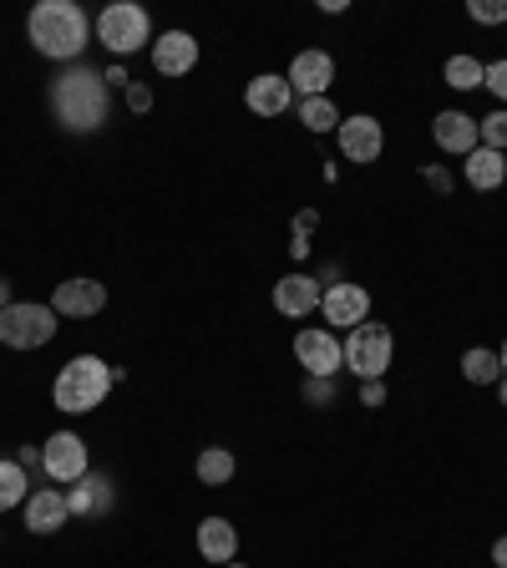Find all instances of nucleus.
Listing matches in <instances>:
<instances>
[{
    "label": "nucleus",
    "mask_w": 507,
    "mask_h": 568,
    "mask_svg": "<svg viewBox=\"0 0 507 568\" xmlns=\"http://www.w3.org/2000/svg\"><path fill=\"white\" fill-rule=\"evenodd\" d=\"M25 37L46 61H76L92 41V21L76 0H41L37 11L25 16Z\"/></svg>",
    "instance_id": "nucleus-1"
},
{
    "label": "nucleus",
    "mask_w": 507,
    "mask_h": 568,
    "mask_svg": "<svg viewBox=\"0 0 507 568\" xmlns=\"http://www.w3.org/2000/svg\"><path fill=\"white\" fill-rule=\"evenodd\" d=\"M51 112L66 133H97L112 112V86L102 82V72L76 66V72L51 82Z\"/></svg>",
    "instance_id": "nucleus-2"
},
{
    "label": "nucleus",
    "mask_w": 507,
    "mask_h": 568,
    "mask_svg": "<svg viewBox=\"0 0 507 568\" xmlns=\"http://www.w3.org/2000/svg\"><path fill=\"white\" fill-rule=\"evenodd\" d=\"M117 381L122 375L112 371L102 355H72V361L56 371V381H51V401H56V412H66V416H86L107 401V391L117 386Z\"/></svg>",
    "instance_id": "nucleus-3"
},
{
    "label": "nucleus",
    "mask_w": 507,
    "mask_h": 568,
    "mask_svg": "<svg viewBox=\"0 0 507 568\" xmlns=\"http://www.w3.org/2000/svg\"><path fill=\"white\" fill-rule=\"evenodd\" d=\"M97 41L107 47L112 61L137 56V51L153 41V21H147V11L133 6V0H112V6L97 11Z\"/></svg>",
    "instance_id": "nucleus-4"
},
{
    "label": "nucleus",
    "mask_w": 507,
    "mask_h": 568,
    "mask_svg": "<svg viewBox=\"0 0 507 568\" xmlns=\"http://www.w3.org/2000/svg\"><path fill=\"white\" fill-rule=\"evenodd\" d=\"M56 320L61 314L51 304H37V300H11L0 310V345L11 351H41L56 340Z\"/></svg>",
    "instance_id": "nucleus-5"
},
{
    "label": "nucleus",
    "mask_w": 507,
    "mask_h": 568,
    "mask_svg": "<svg viewBox=\"0 0 507 568\" xmlns=\"http://www.w3.org/2000/svg\"><path fill=\"white\" fill-rule=\"evenodd\" d=\"M340 351H345V371H355L361 381H381L391 371V355H396V340H391V326L381 320H361L351 335L340 340Z\"/></svg>",
    "instance_id": "nucleus-6"
},
{
    "label": "nucleus",
    "mask_w": 507,
    "mask_h": 568,
    "mask_svg": "<svg viewBox=\"0 0 507 568\" xmlns=\"http://www.w3.org/2000/svg\"><path fill=\"white\" fill-rule=\"evenodd\" d=\"M41 467H46V483L72 487L92 472V452L76 432H51V442H41Z\"/></svg>",
    "instance_id": "nucleus-7"
},
{
    "label": "nucleus",
    "mask_w": 507,
    "mask_h": 568,
    "mask_svg": "<svg viewBox=\"0 0 507 568\" xmlns=\"http://www.w3.org/2000/svg\"><path fill=\"white\" fill-rule=\"evenodd\" d=\"M335 143H340L345 163H381V153H386V127L375 117H365V112H355V117H340Z\"/></svg>",
    "instance_id": "nucleus-8"
},
{
    "label": "nucleus",
    "mask_w": 507,
    "mask_h": 568,
    "mask_svg": "<svg viewBox=\"0 0 507 568\" xmlns=\"http://www.w3.org/2000/svg\"><path fill=\"white\" fill-rule=\"evenodd\" d=\"M294 361L304 365V375H325V381H335V371L345 365V351H340L335 330L310 326V330L294 335Z\"/></svg>",
    "instance_id": "nucleus-9"
},
{
    "label": "nucleus",
    "mask_w": 507,
    "mask_h": 568,
    "mask_svg": "<svg viewBox=\"0 0 507 568\" xmlns=\"http://www.w3.org/2000/svg\"><path fill=\"white\" fill-rule=\"evenodd\" d=\"M284 82H290L294 97H330V82H335V56L320 47L300 51V56L290 61V72H284Z\"/></svg>",
    "instance_id": "nucleus-10"
},
{
    "label": "nucleus",
    "mask_w": 507,
    "mask_h": 568,
    "mask_svg": "<svg viewBox=\"0 0 507 568\" xmlns=\"http://www.w3.org/2000/svg\"><path fill=\"white\" fill-rule=\"evenodd\" d=\"M51 310L66 314V320H92V314L107 310V285L102 279H61L51 290Z\"/></svg>",
    "instance_id": "nucleus-11"
},
{
    "label": "nucleus",
    "mask_w": 507,
    "mask_h": 568,
    "mask_svg": "<svg viewBox=\"0 0 507 568\" xmlns=\"http://www.w3.org/2000/svg\"><path fill=\"white\" fill-rule=\"evenodd\" d=\"M25 528L37 533V538H51V533L66 528V518H72V508H66V493L61 487H37V493L25 497V508H21Z\"/></svg>",
    "instance_id": "nucleus-12"
},
{
    "label": "nucleus",
    "mask_w": 507,
    "mask_h": 568,
    "mask_svg": "<svg viewBox=\"0 0 507 568\" xmlns=\"http://www.w3.org/2000/svg\"><path fill=\"white\" fill-rule=\"evenodd\" d=\"M320 314H325V326H335V330H355L365 314H371V295H365L361 285H325Z\"/></svg>",
    "instance_id": "nucleus-13"
},
{
    "label": "nucleus",
    "mask_w": 507,
    "mask_h": 568,
    "mask_svg": "<svg viewBox=\"0 0 507 568\" xmlns=\"http://www.w3.org/2000/svg\"><path fill=\"white\" fill-rule=\"evenodd\" d=\"M320 300H325V285L314 275H284L275 285V310L290 314V320H304V314L320 310Z\"/></svg>",
    "instance_id": "nucleus-14"
},
{
    "label": "nucleus",
    "mask_w": 507,
    "mask_h": 568,
    "mask_svg": "<svg viewBox=\"0 0 507 568\" xmlns=\"http://www.w3.org/2000/svg\"><path fill=\"white\" fill-rule=\"evenodd\" d=\"M198 66V41L188 31H163L153 41V72L157 76H188Z\"/></svg>",
    "instance_id": "nucleus-15"
},
{
    "label": "nucleus",
    "mask_w": 507,
    "mask_h": 568,
    "mask_svg": "<svg viewBox=\"0 0 507 568\" xmlns=\"http://www.w3.org/2000/svg\"><path fill=\"white\" fill-rule=\"evenodd\" d=\"M432 137H436V147L442 153H452V157H467V153H477V117H467V112H457V107H447V112H436L432 117Z\"/></svg>",
    "instance_id": "nucleus-16"
},
{
    "label": "nucleus",
    "mask_w": 507,
    "mask_h": 568,
    "mask_svg": "<svg viewBox=\"0 0 507 568\" xmlns=\"http://www.w3.org/2000/svg\"><path fill=\"white\" fill-rule=\"evenodd\" d=\"M290 102H294L290 82H284V76H275V72L254 76V82L244 86V107H249L254 117H284V112H290Z\"/></svg>",
    "instance_id": "nucleus-17"
},
{
    "label": "nucleus",
    "mask_w": 507,
    "mask_h": 568,
    "mask_svg": "<svg viewBox=\"0 0 507 568\" xmlns=\"http://www.w3.org/2000/svg\"><path fill=\"white\" fill-rule=\"evenodd\" d=\"M112 503H117V493H112V483L102 477V472H86L82 483L66 487V508H72V518H92V513H112Z\"/></svg>",
    "instance_id": "nucleus-18"
},
{
    "label": "nucleus",
    "mask_w": 507,
    "mask_h": 568,
    "mask_svg": "<svg viewBox=\"0 0 507 568\" xmlns=\"http://www.w3.org/2000/svg\"><path fill=\"white\" fill-rule=\"evenodd\" d=\"M198 554L208 558V564H234V554H239V533H234L229 518H204L198 523Z\"/></svg>",
    "instance_id": "nucleus-19"
},
{
    "label": "nucleus",
    "mask_w": 507,
    "mask_h": 568,
    "mask_svg": "<svg viewBox=\"0 0 507 568\" xmlns=\"http://www.w3.org/2000/svg\"><path fill=\"white\" fill-rule=\"evenodd\" d=\"M462 173H467V183L477 188V194H493V188H503L507 183V153L477 147V153L462 157Z\"/></svg>",
    "instance_id": "nucleus-20"
},
{
    "label": "nucleus",
    "mask_w": 507,
    "mask_h": 568,
    "mask_svg": "<svg viewBox=\"0 0 507 568\" xmlns=\"http://www.w3.org/2000/svg\"><path fill=\"white\" fill-rule=\"evenodd\" d=\"M31 493H37V487H31V472H25L21 462L0 457V513L25 508V497H31Z\"/></svg>",
    "instance_id": "nucleus-21"
},
{
    "label": "nucleus",
    "mask_w": 507,
    "mask_h": 568,
    "mask_svg": "<svg viewBox=\"0 0 507 568\" xmlns=\"http://www.w3.org/2000/svg\"><path fill=\"white\" fill-rule=\"evenodd\" d=\"M194 472H198V483L204 487H224L234 472H239V462H234L229 447H204L198 452V462H194Z\"/></svg>",
    "instance_id": "nucleus-22"
},
{
    "label": "nucleus",
    "mask_w": 507,
    "mask_h": 568,
    "mask_svg": "<svg viewBox=\"0 0 507 568\" xmlns=\"http://www.w3.org/2000/svg\"><path fill=\"white\" fill-rule=\"evenodd\" d=\"M462 375H467L472 386H497V381H503V361H497V351H487V345H472V351L462 355Z\"/></svg>",
    "instance_id": "nucleus-23"
},
{
    "label": "nucleus",
    "mask_w": 507,
    "mask_h": 568,
    "mask_svg": "<svg viewBox=\"0 0 507 568\" xmlns=\"http://www.w3.org/2000/svg\"><path fill=\"white\" fill-rule=\"evenodd\" d=\"M300 122L310 127V133H335V127H340V107L330 97H304L300 102Z\"/></svg>",
    "instance_id": "nucleus-24"
},
{
    "label": "nucleus",
    "mask_w": 507,
    "mask_h": 568,
    "mask_svg": "<svg viewBox=\"0 0 507 568\" xmlns=\"http://www.w3.org/2000/svg\"><path fill=\"white\" fill-rule=\"evenodd\" d=\"M442 76H447L452 92H477V86H483V61L477 56H452L447 66H442Z\"/></svg>",
    "instance_id": "nucleus-25"
},
{
    "label": "nucleus",
    "mask_w": 507,
    "mask_h": 568,
    "mask_svg": "<svg viewBox=\"0 0 507 568\" xmlns=\"http://www.w3.org/2000/svg\"><path fill=\"white\" fill-rule=\"evenodd\" d=\"M477 143L493 147V153H507V107H493L487 117H477Z\"/></svg>",
    "instance_id": "nucleus-26"
},
{
    "label": "nucleus",
    "mask_w": 507,
    "mask_h": 568,
    "mask_svg": "<svg viewBox=\"0 0 507 568\" xmlns=\"http://www.w3.org/2000/svg\"><path fill=\"white\" fill-rule=\"evenodd\" d=\"M467 16L483 25H507V0H472Z\"/></svg>",
    "instance_id": "nucleus-27"
},
{
    "label": "nucleus",
    "mask_w": 507,
    "mask_h": 568,
    "mask_svg": "<svg viewBox=\"0 0 507 568\" xmlns=\"http://www.w3.org/2000/svg\"><path fill=\"white\" fill-rule=\"evenodd\" d=\"M304 401H310V406H335V381H325V375H304Z\"/></svg>",
    "instance_id": "nucleus-28"
},
{
    "label": "nucleus",
    "mask_w": 507,
    "mask_h": 568,
    "mask_svg": "<svg viewBox=\"0 0 507 568\" xmlns=\"http://www.w3.org/2000/svg\"><path fill=\"white\" fill-rule=\"evenodd\" d=\"M483 86L507 107V56H497L493 66H483Z\"/></svg>",
    "instance_id": "nucleus-29"
},
{
    "label": "nucleus",
    "mask_w": 507,
    "mask_h": 568,
    "mask_svg": "<svg viewBox=\"0 0 507 568\" xmlns=\"http://www.w3.org/2000/svg\"><path fill=\"white\" fill-rule=\"evenodd\" d=\"M422 183L432 188V194H442V198H447L452 188H457V183H452V173L442 168V163H422Z\"/></svg>",
    "instance_id": "nucleus-30"
},
{
    "label": "nucleus",
    "mask_w": 507,
    "mask_h": 568,
    "mask_svg": "<svg viewBox=\"0 0 507 568\" xmlns=\"http://www.w3.org/2000/svg\"><path fill=\"white\" fill-rule=\"evenodd\" d=\"M320 229V214H314V208H300V214H294V229H290V239H304L310 244V234Z\"/></svg>",
    "instance_id": "nucleus-31"
},
{
    "label": "nucleus",
    "mask_w": 507,
    "mask_h": 568,
    "mask_svg": "<svg viewBox=\"0 0 507 568\" xmlns=\"http://www.w3.org/2000/svg\"><path fill=\"white\" fill-rule=\"evenodd\" d=\"M127 107H133V112H153V86H147V82H127Z\"/></svg>",
    "instance_id": "nucleus-32"
},
{
    "label": "nucleus",
    "mask_w": 507,
    "mask_h": 568,
    "mask_svg": "<svg viewBox=\"0 0 507 568\" xmlns=\"http://www.w3.org/2000/svg\"><path fill=\"white\" fill-rule=\"evenodd\" d=\"M361 406H386V381H361Z\"/></svg>",
    "instance_id": "nucleus-33"
},
{
    "label": "nucleus",
    "mask_w": 507,
    "mask_h": 568,
    "mask_svg": "<svg viewBox=\"0 0 507 568\" xmlns=\"http://www.w3.org/2000/svg\"><path fill=\"white\" fill-rule=\"evenodd\" d=\"M15 462H21L25 472H31V467H41V447H21V452H15Z\"/></svg>",
    "instance_id": "nucleus-34"
},
{
    "label": "nucleus",
    "mask_w": 507,
    "mask_h": 568,
    "mask_svg": "<svg viewBox=\"0 0 507 568\" xmlns=\"http://www.w3.org/2000/svg\"><path fill=\"white\" fill-rule=\"evenodd\" d=\"M102 82H107V86H117V82H127V66H122V61H112L107 72H102Z\"/></svg>",
    "instance_id": "nucleus-35"
},
{
    "label": "nucleus",
    "mask_w": 507,
    "mask_h": 568,
    "mask_svg": "<svg viewBox=\"0 0 507 568\" xmlns=\"http://www.w3.org/2000/svg\"><path fill=\"white\" fill-rule=\"evenodd\" d=\"M493 564H497V568H507V533H503V538H497V544H493Z\"/></svg>",
    "instance_id": "nucleus-36"
},
{
    "label": "nucleus",
    "mask_w": 507,
    "mask_h": 568,
    "mask_svg": "<svg viewBox=\"0 0 507 568\" xmlns=\"http://www.w3.org/2000/svg\"><path fill=\"white\" fill-rule=\"evenodd\" d=\"M11 304V279H0V310Z\"/></svg>",
    "instance_id": "nucleus-37"
},
{
    "label": "nucleus",
    "mask_w": 507,
    "mask_h": 568,
    "mask_svg": "<svg viewBox=\"0 0 507 568\" xmlns=\"http://www.w3.org/2000/svg\"><path fill=\"white\" fill-rule=\"evenodd\" d=\"M497 401H503V406H507V375H503V381H497Z\"/></svg>",
    "instance_id": "nucleus-38"
},
{
    "label": "nucleus",
    "mask_w": 507,
    "mask_h": 568,
    "mask_svg": "<svg viewBox=\"0 0 507 568\" xmlns=\"http://www.w3.org/2000/svg\"><path fill=\"white\" fill-rule=\"evenodd\" d=\"M497 361H503V375H507V340H503V351H497Z\"/></svg>",
    "instance_id": "nucleus-39"
},
{
    "label": "nucleus",
    "mask_w": 507,
    "mask_h": 568,
    "mask_svg": "<svg viewBox=\"0 0 507 568\" xmlns=\"http://www.w3.org/2000/svg\"><path fill=\"white\" fill-rule=\"evenodd\" d=\"M224 568H249V564H239V558H234V564H224Z\"/></svg>",
    "instance_id": "nucleus-40"
}]
</instances>
